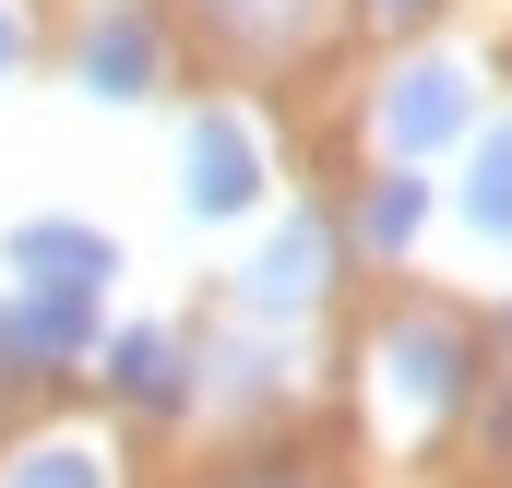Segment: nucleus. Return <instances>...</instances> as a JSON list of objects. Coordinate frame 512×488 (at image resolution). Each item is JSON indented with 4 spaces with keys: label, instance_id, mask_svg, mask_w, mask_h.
<instances>
[{
    "label": "nucleus",
    "instance_id": "nucleus-9",
    "mask_svg": "<svg viewBox=\"0 0 512 488\" xmlns=\"http://www.w3.org/2000/svg\"><path fill=\"white\" fill-rule=\"evenodd\" d=\"M465 215H477L489 239H512V131H489V155H477V191H465Z\"/></svg>",
    "mask_w": 512,
    "mask_h": 488
},
{
    "label": "nucleus",
    "instance_id": "nucleus-7",
    "mask_svg": "<svg viewBox=\"0 0 512 488\" xmlns=\"http://www.w3.org/2000/svg\"><path fill=\"white\" fill-rule=\"evenodd\" d=\"M84 298H96V286H48V298L24 286V322H12V334H24L36 358H60V346H84Z\"/></svg>",
    "mask_w": 512,
    "mask_h": 488
},
{
    "label": "nucleus",
    "instance_id": "nucleus-5",
    "mask_svg": "<svg viewBox=\"0 0 512 488\" xmlns=\"http://www.w3.org/2000/svg\"><path fill=\"white\" fill-rule=\"evenodd\" d=\"M84 96H108V108L155 96V36H143V24H96V36H84Z\"/></svg>",
    "mask_w": 512,
    "mask_h": 488
},
{
    "label": "nucleus",
    "instance_id": "nucleus-3",
    "mask_svg": "<svg viewBox=\"0 0 512 488\" xmlns=\"http://www.w3.org/2000/svg\"><path fill=\"white\" fill-rule=\"evenodd\" d=\"M382 358H393V405H405V417H441V405L465 393V346H453L441 322H417V334H393Z\"/></svg>",
    "mask_w": 512,
    "mask_h": 488
},
{
    "label": "nucleus",
    "instance_id": "nucleus-1",
    "mask_svg": "<svg viewBox=\"0 0 512 488\" xmlns=\"http://www.w3.org/2000/svg\"><path fill=\"white\" fill-rule=\"evenodd\" d=\"M382 131H393V155L453 143V131H465V72H453V60H417V72L382 96Z\"/></svg>",
    "mask_w": 512,
    "mask_h": 488
},
{
    "label": "nucleus",
    "instance_id": "nucleus-4",
    "mask_svg": "<svg viewBox=\"0 0 512 488\" xmlns=\"http://www.w3.org/2000/svg\"><path fill=\"white\" fill-rule=\"evenodd\" d=\"M12 274L24 286H96L108 274V239L96 227H12Z\"/></svg>",
    "mask_w": 512,
    "mask_h": 488
},
{
    "label": "nucleus",
    "instance_id": "nucleus-11",
    "mask_svg": "<svg viewBox=\"0 0 512 488\" xmlns=\"http://www.w3.org/2000/svg\"><path fill=\"white\" fill-rule=\"evenodd\" d=\"M417 215H429V191H417V179H382V203H370V239H417Z\"/></svg>",
    "mask_w": 512,
    "mask_h": 488
},
{
    "label": "nucleus",
    "instance_id": "nucleus-10",
    "mask_svg": "<svg viewBox=\"0 0 512 488\" xmlns=\"http://www.w3.org/2000/svg\"><path fill=\"white\" fill-rule=\"evenodd\" d=\"M12 488H108V465H96L84 441H60V453H24V465H12Z\"/></svg>",
    "mask_w": 512,
    "mask_h": 488
},
{
    "label": "nucleus",
    "instance_id": "nucleus-12",
    "mask_svg": "<svg viewBox=\"0 0 512 488\" xmlns=\"http://www.w3.org/2000/svg\"><path fill=\"white\" fill-rule=\"evenodd\" d=\"M0 60H12V12H0Z\"/></svg>",
    "mask_w": 512,
    "mask_h": 488
},
{
    "label": "nucleus",
    "instance_id": "nucleus-2",
    "mask_svg": "<svg viewBox=\"0 0 512 488\" xmlns=\"http://www.w3.org/2000/svg\"><path fill=\"white\" fill-rule=\"evenodd\" d=\"M262 191V143L239 120H191V215H239Z\"/></svg>",
    "mask_w": 512,
    "mask_h": 488
},
{
    "label": "nucleus",
    "instance_id": "nucleus-13",
    "mask_svg": "<svg viewBox=\"0 0 512 488\" xmlns=\"http://www.w3.org/2000/svg\"><path fill=\"white\" fill-rule=\"evenodd\" d=\"M382 12H417V0H382Z\"/></svg>",
    "mask_w": 512,
    "mask_h": 488
},
{
    "label": "nucleus",
    "instance_id": "nucleus-6",
    "mask_svg": "<svg viewBox=\"0 0 512 488\" xmlns=\"http://www.w3.org/2000/svg\"><path fill=\"white\" fill-rule=\"evenodd\" d=\"M322 262H334L322 227H286V239L251 262V310H298V298H322Z\"/></svg>",
    "mask_w": 512,
    "mask_h": 488
},
{
    "label": "nucleus",
    "instance_id": "nucleus-8",
    "mask_svg": "<svg viewBox=\"0 0 512 488\" xmlns=\"http://www.w3.org/2000/svg\"><path fill=\"white\" fill-rule=\"evenodd\" d=\"M108 369H120V393H143V405H179V358H167V334H120Z\"/></svg>",
    "mask_w": 512,
    "mask_h": 488
}]
</instances>
